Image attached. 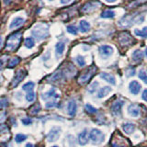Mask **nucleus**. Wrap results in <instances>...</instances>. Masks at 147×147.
Wrapping results in <instances>:
<instances>
[{"instance_id": "4", "label": "nucleus", "mask_w": 147, "mask_h": 147, "mask_svg": "<svg viewBox=\"0 0 147 147\" xmlns=\"http://www.w3.org/2000/svg\"><path fill=\"white\" fill-rule=\"evenodd\" d=\"M96 71V66H90L89 68H87L85 73H83L80 76L79 79H78V83L80 85H84L86 83H87L90 78L95 75V73Z\"/></svg>"}, {"instance_id": "42", "label": "nucleus", "mask_w": 147, "mask_h": 147, "mask_svg": "<svg viewBox=\"0 0 147 147\" xmlns=\"http://www.w3.org/2000/svg\"><path fill=\"white\" fill-rule=\"evenodd\" d=\"M58 104H57V101L56 100H51V101H48L47 103H46L45 107L47 109H51V108H53V107H56Z\"/></svg>"}, {"instance_id": "15", "label": "nucleus", "mask_w": 147, "mask_h": 147, "mask_svg": "<svg viewBox=\"0 0 147 147\" xmlns=\"http://www.w3.org/2000/svg\"><path fill=\"white\" fill-rule=\"evenodd\" d=\"M64 50H65V44H64L63 41H59L55 45V55H56V58L59 59L62 56Z\"/></svg>"}, {"instance_id": "29", "label": "nucleus", "mask_w": 147, "mask_h": 147, "mask_svg": "<svg viewBox=\"0 0 147 147\" xmlns=\"http://www.w3.org/2000/svg\"><path fill=\"white\" fill-rule=\"evenodd\" d=\"M98 82L94 81L92 84H90L88 87H87V91H88L90 94H94L95 92L98 90Z\"/></svg>"}, {"instance_id": "50", "label": "nucleus", "mask_w": 147, "mask_h": 147, "mask_svg": "<svg viewBox=\"0 0 147 147\" xmlns=\"http://www.w3.org/2000/svg\"><path fill=\"white\" fill-rule=\"evenodd\" d=\"M60 2L63 5H65V4H69L71 2V0H60Z\"/></svg>"}, {"instance_id": "37", "label": "nucleus", "mask_w": 147, "mask_h": 147, "mask_svg": "<svg viewBox=\"0 0 147 147\" xmlns=\"http://www.w3.org/2000/svg\"><path fill=\"white\" fill-rule=\"evenodd\" d=\"M146 1H147V0H135V1L131 2L130 5H129L128 7H129V8H133V7H136L140 6V5H142V3H144V2H146Z\"/></svg>"}, {"instance_id": "46", "label": "nucleus", "mask_w": 147, "mask_h": 147, "mask_svg": "<svg viewBox=\"0 0 147 147\" xmlns=\"http://www.w3.org/2000/svg\"><path fill=\"white\" fill-rule=\"evenodd\" d=\"M21 121H22V123H23V124H24V125H30V124L32 123L31 119H30V118L22 119H21Z\"/></svg>"}, {"instance_id": "10", "label": "nucleus", "mask_w": 147, "mask_h": 147, "mask_svg": "<svg viewBox=\"0 0 147 147\" xmlns=\"http://www.w3.org/2000/svg\"><path fill=\"white\" fill-rule=\"evenodd\" d=\"M60 133H61V128L60 127H53L47 135V140L50 142H53L59 139Z\"/></svg>"}, {"instance_id": "57", "label": "nucleus", "mask_w": 147, "mask_h": 147, "mask_svg": "<svg viewBox=\"0 0 147 147\" xmlns=\"http://www.w3.org/2000/svg\"><path fill=\"white\" fill-rule=\"evenodd\" d=\"M52 147H58V146H56V145H53V146H52Z\"/></svg>"}, {"instance_id": "51", "label": "nucleus", "mask_w": 147, "mask_h": 147, "mask_svg": "<svg viewBox=\"0 0 147 147\" xmlns=\"http://www.w3.org/2000/svg\"><path fill=\"white\" fill-rule=\"evenodd\" d=\"M0 147H7L6 142H0Z\"/></svg>"}, {"instance_id": "7", "label": "nucleus", "mask_w": 147, "mask_h": 147, "mask_svg": "<svg viewBox=\"0 0 147 147\" xmlns=\"http://www.w3.org/2000/svg\"><path fill=\"white\" fill-rule=\"evenodd\" d=\"M98 52H99L100 56L103 59H106L109 56H111L114 50L111 46H109V45H102L98 48Z\"/></svg>"}, {"instance_id": "23", "label": "nucleus", "mask_w": 147, "mask_h": 147, "mask_svg": "<svg viewBox=\"0 0 147 147\" xmlns=\"http://www.w3.org/2000/svg\"><path fill=\"white\" fill-rule=\"evenodd\" d=\"M110 91H111V87L110 86H103L102 88H100L98 92V98H105L106 96H108L110 93Z\"/></svg>"}, {"instance_id": "28", "label": "nucleus", "mask_w": 147, "mask_h": 147, "mask_svg": "<svg viewBox=\"0 0 147 147\" xmlns=\"http://www.w3.org/2000/svg\"><path fill=\"white\" fill-rule=\"evenodd\" d=\"M134 33L138 37H141V38H147V27H144L142 30L135 29L134 30Z\"/></svg>"}, {"instance_id": "11", "label": "nucleus", "mask_w": 147, "mask_h": 147, "mask_svg": "<svg viewBox=\"0 0 147 147\" xmlns=\"http://www.w3.org/2000/svg\"><path fill=\"white\" fill-rule=\"evenodd\" d=\"M60 98V95L56 92V89L55 88H51L48 92H45L42 95H41V98L43 100L47 101L49 99H53V100H55Z\"/></svg>"}, {"instance_id": "52", "label": "nucleus", "mask_w": 147, "mask_h": 147, "mask_svg": "<svg viewBox=\"0 0 147 147\" xmlns=\"http://www.w3.org/2000/svg\"><path fill=\"white\" fill-rule=\"evenodd\" d=\"M2 45H3V39H2V37L0 36V49L2 48Z\"/></svg>"}, {"instance_id": "30", "label": "nucleus", "mask_w": 147, "mask_h": 147, "mask_svg": "<svg viewBox=\"0 0 147 147\" xmlns=\"http://www.w3.org/2000/svg\"><path fill=\"white\" fill-rule=\"evenodd\" d=\"M20 59L18 58V57H14L12 58L10 61H9L8 64H7V67L8 68H13V67H15L16 65H18V63H20Z\"/></svg>"}, {"instance_id": "31", "label": "nucleus", "mask_w": 147, "mask_h": 147, "mask_svg": "<svg viewBox=\"0 0 147 147\" xmlns=\"http://www.w3.org/2000/svg\"><path fill=\"white\" fill-rule=\"evenodd\" d=\"M34 45H35V41L34 40L32 39V38H26L25 40V46H26V48L28 49H31V48H33L34 47Z\"/></svg>"}, {"instance_id": "27", "label": "nucleus", "mask_w": 147, "mask_h": 147, "mask_svg": "<svg viewBox=\"0 0 147 147\" xmlns=\"http://www.w3.org/2000/svg\"><path fill=\"white\" fill-rule=\"evenodd\" d=\"M115 16H116V13H115V11L111 10V9L104 10L100 15V17L102 18H113Z\"/></svg>"}, {"instance_id": "26", "label": "nucleus", "mask_w": 147, "mask_h": 147, "mask_svg": "<svg viewBox=\"0 0 147 147\" xmlns=\"http://www.w3.org/2000/svg\"><path fill=\"white\" fill-rule=\"evenodd\" d=\"M122 129L127 134H131V133L135 130V125L132 123H125L122 125Z\"/></svg>"}, {"instance_id": "49", "label": "nucleus", "mask_w": 147, "mask_h": 147, "mask_svg": "<svg viewBox=\"0 0 147 147\" xmlns=\"http://www.w3.org/2000/svg\"><path fill=\"white\" fill-rule=\"evenodd\" d=\"M6 119V113H2L0 114V122H3Z\"/></svg>"}, {"instance_id": "55", "label": "nucleus", "mask_w": 147, "mask_h": 147, "mask_svg": "<svg viewBox=\"0 0 147 147\" xmlns=\"http://www.w3.org/2000/svg\"><path fill=\"white\" fill-rule=\"evenodd\" d=\"M26 147H33V144H27Z\"/></svg>"}, {"instance_id": "35", "label": "nucleus", "mask_w": 147, "mask_h": 147, "mask_svg": "<svg viewBox=\"0 0 147 147\" xmlns=\"http://www.w3.org/2000/svg\"><path fill=\"white\" fill-rule=\"evenodd\" d=\"M76 62L77 63V64L79 65L80 67H84L86 65V61H85V58L81 56V55H77L76 58Z\"/></svg>"}, {"instance_id": "38", "label": "nucleus", "mask_w": 147, "mask_h": 147, "mask_svg": "<svg viewBox=\"0 0 147 147\" xmlns=\"http://www.w3.org/2000/svg\"><path fill=\"white\" fill-rule=\"evenodd\" d=\"M8 106V100L7 98H0V109H6Z\"/></svg>"}, {"instance_id": "6", "label": "nucleus", "mask_w": 147, "mask_h": 147, "mask_svg": "<svg viewBox=\"0 0 147 147\" xmlns=\"http://www.w3.org/2000/svg\"><path fill=\"white\" fill-rule=\"evenodd\" d=\"M26 76H27V72L25 70H18L16 73L13 80L11 81V87H16L23 79H24Z\"/></svg>"}, {"instance_id": "32", "label": "nucleus", "mask_w": 147, "mask_h": 147, "mask_svg": "<svg viewBox=\"0 0 147 147\" xmlns=\"http://www.w3.org/2000/svg\"><path fill=\"white\" fill-rule=\"evenodd\" d=\"M138 76H139V78L142 81H144L145 84H147V72L145 70L141 69L139 71V74H138Z\"/></svg>"}, {"instance_id": "1", "label": "nucleus", "mask_w": 147, "mask_h": 147, "mask_svg": "<svg viewBox=\"0 0 147 147\" xmlns=\"http://www.w3.org/2000/svg\"><path fill=\"white\" fill-rule=\"evenodd\" d=\"M31 34L38 40H42L49 36V26L44 23H39L31 30Z\"/></svg>"}, {"instance_id": "18", "label": "nucleus", "mask_w": 147, "mask_h": 147, "mask_svg": "<svg viewBox=\"0 0 147 147\" xmlns=\"http://www.w3.org/2000/svg\"><path fill=\"white\" fill-rule=\"evenodd\" d=\"M76 110H77V105L76 103L75 100H70L68 103V106H67V111H68V114L70 115L71 117H74L76 113Z\"/></svg>"}, {"instance_id": "8", "label": "nucleus", "mask_w": 147, "mask_h": 147, "mask_svg": "<svg viewBox=\"0 0 147 147\" xmlns=\"http://www.w3.org/2000/svg\"><path fill=\"white\" fill-rule=\"evenodd\" d=\"M65 75L63 70H57L55 73H53L52 76L48 77V81L51 83H59L63 81L65 78Z\"/></svg>"}, {"instance_id": "19", "label": "nucleus", "mask_w": 147, "mask_h": 147, "mask_svg": "<svg viewBox=\"0 0 147 147\" xmlns=\"http://www.w3.org/2000/svg\"><path fill=\"white\" fill-rule=\"evenodd\" d=\"M100 77L102 78L103 80H105L106 82L109 83V84H111L113 86L116 85V79H115V77L110 75V74H108V73H101L100 74Z\"/></svg>"}, {"instance_id": "44", "label": "nucleus", "mask_w": 147, "mask_h": 147, "mask_svg": "<svg viewBox=\"0 0 147 147\" xmlns=\"http://www.w3.org/2000/svg\"><path fill=\"white\" fill-rule=\"evenodd\" d=\"M68 144L70 145V147H76V139L73 135L68 136Z\"/></svg>"}, {"instance_id": "41", "label": "nucleus", "mask_w": 147, "mask_h": 147, "mask_svg": "<svg viewBox=\"0 0 147 147\" xmlns=\"http://www.w3.org/2000/svg\"><path fill=\"white\" fill-rule=\"evenodd\" d=\"M27 139V136L25 134H17L16 137H15V141L18 144H20V142H22L23 141H25Z\"/></svg>"}, {"instance_id": "22", "label": "nucleus", "mask_w": 147, "mask_h": 147, "mask_svg": "<svg viewBox=\"0 0 147 147\" xmlns=\"http://www.w3.org/2000/svg\"><path fill=\"white\" fill-rule=\"evenodd\" d=\"M131 57H132V60L135 63H140L142 61V59H144V53H142L141 50L137 49L132 53Z\"/></svg>"}, {"instance_id": "17", "label": "nucleus", "mask_w": 147, "mask_h": 147, "mask_svg": "<svg viewBox=\"0 0 147 147\" xmlns=\"http://www.w3.org/2000/svg\"><path fill=\"white\" fill-rule=\"evenodd\" d=\"M128 113L131 115V117H138L140 115V109L135 104H131L128 107Z\"/></svg>"}, {"instance_id": "53", "label": "nucleus", "mask_w": 147, "mask_h": 147, "mask_svg": "<svg viewBox=\"0 0 147 147\" xmlns=\"http://www.w3.org/2000/svg\"><path fill=\"white\" fill-rule=\"evenodd\" d=\"M116 1H117V0H106V2H108V3H114Z\"/></svg>"}, {"instance_id": "3", "label": "nucleus", "mask_w": 147, "mask_h": 147, "mask_svg": "<svg viewBox=\"0 0 147 147\" xmlns=\"http://www.w3.org/2000/svg\"><path fill=\"white\" fill-rule=\"evenodd\" d=\"M133 24H138V15H127L119 20V25L122 28H129Z\"/></svg>"}, {"instance_id": "25", "label": "nucleus", "mask_w": 147, "mask_h": 147, "mask_svg": "<svg viewBox=\"0 0 147 147\" xmlns=\"http://www.w3.org/2000/svg\"><path fill=\"white\" fill-rule=\"evenodd\" d=\"M79 30H80V31L82 32V33H83V32L86 33V32L89 31V30H90V24L86 20H83L79 23Z\"/></svg>"}, {"instance_id": "13", "label": "nucleus", "mask_w": 147, "mask_h": 147, "mask_svg": "<svg viewBox=\"0 0 147 147\" xmlns=\"http://www.w3.org/2000/svg\"><path fill=\"white\" fill-rule=\"evenodd\" d=\"M100 6V3L99 1H96V2H93V1H91V2H88V3H86L84 7H82V13H88V12H91V11H93L95 10V9L99 7Z\"/></svg>"}, {"instance_id": "43", "label": "nucleus", "mask_w": 147, "mask_h": 147, "mask_svg": "<svg viewBox=\"0 0 147 147\" xmlns=\"http://www.w3.org/2000/svg\"><path fill=\"white\" fill-rule=\"evenodd\" d=\"M135 75V69L132 68V67H129L127 70H126V76L128 77H131V76H133Z\"/></svg>"}, {"instance_id": "54", "label": "nucleus", "mask_w": 147, "mask_h": 147, "mask_svg": "<svg viewBox=\"0 0 147 147\" xmlns=\"http://www.w3.org/2000/svg\"><path fill=\"white\" fill-rule=\"evenodd\" d=\"M10 1H11V0H4V3L7 5V4L10 3Z\"/></svg>"}, {"instance_id": "36", "label": "nucleus", "mask_w": 147, "mask_h": 147, "mask_svg": "<svg viewBox=\"0 0 147 147\" xmlns=\"http://www.w3.org/2000/svg\"><path fill=\"white\" fill-rule=\"evenodd\" d=\"M85 109L86 110V112L89 113V114H94L96 112H98V109H96V108H94L93 106L90 105V104H86Z\"/></svg>"}, {"instance_id": "56", "label": "nucleus", "mask_w": 147, "mask_h": 147, "mask_svg": "<svg viewBox=\"0 0 147 147\" xmlns=\"http://www.w3.org/2000/svg\"><path fill=\"white\" fill-rule=\"evenodd\" d=\"M144 54H145V56L147 57V48L145 49V51H144Z\"/></svg>"}, {"instance_id": "14", "label": "nucleus", "mask_w": 147, "mask_h": 147, "mask_svg": "<svg viewBox=\"0 0 147 147\" xmlns=\"http://www.w3.org/2000/svg\"><path fill=\"white\" fill-rule=\"evenodd\" d=\"M141 88H142V86L140 85V83L136 80H133L129 84V89H130L131 93L133 95L139 94L141 91Z\"/></svg>"}, {"instance_id": "34", "label": "nucleus", "mask_w": 147, "mask_h": 147, "mask_svg": "<svg viewBox=\"0 0 147 147\" xmlns=\"http://www.w3.org/2000/svg\"><path fill=\"white\" fill-rule=\"evenodd\" d=\"M40 111V104H35L30 109V113L32 115H35L37 113H39Z\"/></svg>"}, {"instance_id": "48", "label": "nucleus", "mask_w": 147, "mask_h": 147, "mask_svg": "<svg viewBox=\"0 0 147 147\" xmlns=\"http://www.w3.org/2000/svg\"><path fill=\"white\" fill-rule=\"evenodd\" d=\"M142 98L147 102V89H144V92H142Z\"/></svg>"}, {"instance_id": "40", "label": "nucleus", "mask_w": 147, "mask_h": 147, "mask_svg": "<svg viewBox=\"0 0 147 147\" xmlns=\"http://www.w3.org/2000/svg\"><path fill=\"white\" fill-rule=\"evenodd\" d=\"M67 31L70 34L76 35L77 34V28L76 26H74V25H70V26L67 27Z\"/></svg>"}, {"instance_id": "24", "label": "nucleus", "mask_w": 147, "mask_h": 147, "mask_svg": "<svg viewBox=\"0 0 147 147\" xmlns=\"http://www.w3.org/2000/svg\"><path fill=\"white\" fill-rule=\"evenodd\" d=\"M119 140V138H115V139L111 142V146L112 147H128L126 145V142L123 138H121V142Z\"/></svg>"}, {"instance_id": "20", "label": "nucleus", "mask_w": 147, "mask_h": 147, "mask_svg": "<svg viewBox=\"0 0 147 147\" xmlns=\"http://www.w3.org/2000/svg\"><path fill=\"white\" fill-rule=\"evenodd\" d=\"M25 22V20L21 17H17L15 18H13V20L11 21L10 25H9V29H15V28H18L21 26L23 23Z\"/></svg>"}, {"instance_id": "12", "label": "nucleus", "mask_w": 147, "mask_h": 147, "mask_svg": "<svg viewBox=\"0 0 147 147\" xmlns=\"http://www.w3.org/2000/svg\"><path fill=\"white\" fill-rule=\"evenodd\" d=\"M123 104H124V101H122V100H118L112 104L111 112L115 115V116H121V109H122Z\"/></svg>"}, {"instance_id": "16", "label": "nucleus", "mask_w": 147, "mask_h": 147, "mask_svg": "<svg viewBox=\"0 0 147 147\" xmlns=\"http://www.w3.org/2000/svg\"><path fill=\"white\" fill-rule=\"evenodd\" d=\"M87 131L86 129H85L84 131H82L79 135H78V142H79L80 145H86L87 142H88V136H87Z\"/></svg>"}, {"instance_id": "9", "label": "nucleus", "mask_w": 147, "mask_h": 147, "mask_svg": "<svg viewBox=\"0 0 147 147\" xmlns=\"http://www.w3.org/2000/svg\"><path fill=\"white\" fill-rule=\"evenodd\" d=\"M119 42L123 46H126V45L129 46L133 42L132 37L130 35V33H128V32H122V33H121L119 36Z\"/></svg>"}, {"instance_id": "33", "label": "nucleus", "mask_w": 147, "mask_h": 147, "mask_svg": "<svg viewBox=\"0 0 147 147\" xmlns=\"http://www.w3.org/2000/svg\"><path fill=\"white\" fill-rule=\"evenodd\" d=\"M34 86H35V84L33 82H28L22 86V89L29 92V91H32V89L34 88Z\"/></svg>"}, {"instance_id": "45", "label": "nucleus", "mask_w": 147, "mask_h": 147, "mask_svg": "<svg viewBox=\"0 0 147 147\" xmlns=\"http://www.w3.org/2000/svg\"><path fill=\"white\" fill-rule=\"evenodd\" d=\"M8 131V127L6 124L0 123V134H3V133H6Z\"/></svg>"}, {"instance_id": "5", "label": "nucleus", "mask_w": 147, "mask_h": 147, "mask_svg": "<svg viewBox=\"0 0 147 147\" xmlns=\"http://www.w3.org/2000/svg\"><path fill=\"white\" fill-rule=\"evenodd\" d=\"M89 138L92 141V142L95 144H99L101 142H103L104 141V133L101 131L100 130H98V129H93L91 130L90 133H89Z\"/></svg>"}, {"instance_id": "21", "label": "nucleus", "mask_w": 147, "mask_h": 147, "mask_svg": "<svg viewBox=\"0 0 147 147\" xmlns=\"http://www.w3.org/2000/svg\"><path fill=\"white\" fill-rule=\"evenodd\" d=\"M63 71L64 73V75H65V76H67V77H72L76 72L75 66H74L73 64H71V63H68L66 65V67L64 68Z\"/></svg>"}, {"instance_id": "47", "label": "nucleus", "mask_w": 147, "mask_h": 147, "mask_svg": "<svg viewBox=\"0 0 147 147\" xmlns=\"http://www.w3.org/2000/svg\"><path fill=\"white\" fill-rule=\"evenodd\" d=\"M6 60H7V57H6V56H4L3 58L0 59V70L2 69V67H3V65H4V63H6Z\"/></svg>"}, {"instance_id": "39", "label": "nucleus", "mask_w": 147, "mask_h": 147, "mask_svg": "<svg viewBox=\"0 0 147 147\" xmlns=\"http://www.w3.org/2000/svg\"><path fill=\"white\" fill-rule=\"evenodd\" d=\"M26 99L29 102H32L35 99V93L33 91H29L26 95Z\"/></svg>"}, {"instance_id": "2", "label": "nucleus", "mask_w": 147, "mask_h": 147, "mask_svg": "<svg viewBox=\"0 0 147 147\" xmlns=\"http://www.w3.org/2000/svg\"><path fill=\"white\" fill-rule=\"evenodd\" d=\"M22 38V34L20 32H16L8 37L7 40V50L8 51H15L18 45H20Z\"/></svg>"}]
</instances>
